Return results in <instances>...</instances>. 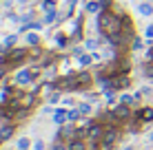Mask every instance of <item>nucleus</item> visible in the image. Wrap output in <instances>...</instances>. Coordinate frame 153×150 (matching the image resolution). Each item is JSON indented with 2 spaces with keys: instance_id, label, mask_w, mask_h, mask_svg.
<instances>
[{
  "instance_id": "nucleus-29",
  "label": "nucleus",
  "mask_w": 153,
  "mask_h": 150,
  "mask_svg": "<svg viewBox=\"0 0 153 150\" xmlns=\"http://www.w3.org/2000/svg\"><path fill=\"white\" fill-rule=\"evenodd\" d=\"M58 100H60V91H56V93H53V95H51V97H49V102H51V104H56V102H58Z\"/></svg>"
},
{
  "instance_id": "nucleus-34",
  "label": "nucleus",
  "mask_w": 153,
  "mask_h": 150,
  "mask_svg": "<svg viewBox=\"0 0 153 150\" xmlns=\"http://www.w3.org/2000/svg\"><path fill=\"white\" fill-rule=\"evenodd\" d=\"M124 150H131V148H124Z\"/></svg>"
},
{
  "instance_id": "nucleus-8",
  "label": "nucleus",
  "mask_w": 153,
  "mask_h": 150,
  "mask_svg": "<svg viewBox=\"0 0 153 150\" xmlns=\"http://www.w3.org/2000/svg\"><path fill=\"white\" fill-rule=\"evenodd\" d=\"M135 117H138L140 121H153V108H140V110L135 113Z\"/></svg>"
},
{
  "instance_id": "nucleus-15",
  "label": "nucleus",
  "mask_w": 153,
  "mask_h": 150,
  "mask_svg": "<svg viewBox=\"0 0 153 150\" xmlns=\"http://www.w3.org/2000/svg\"><path fill=\"white\" fill-rule=\"evenodd\" d=\"M29 146H31V141L27 137H20L18 139V150H29Z\"/></svg>"
},
{
  "instance_id": "nucleus-4",
  "label": "nucleus",
  "mask_w": 153,
  "mask_h": 150,
  "mask_svg": "<svg viewBox=\"0 0 153 150\" xmlns=\"http://www.w3.org/2000/svg\"><path fill=\"white\" fill-rule=\"evenodd\" d=\"M36 73H38V71H27V69H22L18 75H16V84H18V86H25V84H29V82L36 77Z\"/></svg>"
},
{
  "instance_id": "nucleus-5",
  "label": "nucleus",
  "mask_w": 153,
  "mask_h": 150,
  "mask_svg": "<svg viewBox=\"0 0 153 150\" xmlns=\"http://www.w3.org/2000/svg\"><path fill=\"white\" fill-rule=\"evenodd\" d=\"M129 86V75H113L111 77V91H122Z\"/></svg>"
},
{
  "instance_id": "nucleus-28",
  "label": "nucleus",
  "mask_w": 153,
  "mask_h": 150,
  "mask_svg": "<svg viewBox=\"0 0 153 150\" xmlns=\"http://www.w3.org/2000/svg\"><path fill=\"white\" fill-rule=\"evenodd\" d=\"M33 150H45V141H42V139H38V141L33 143Z\"/></svg>"
},
{
  "instance_id": "nucleus-6",
  "label": "nucleus",
  "mask_w": 153,
  "mask_h": 150,
  "mask_svg": "<svg viewBox=\"0 0 153 150\" xmlns=\"http://www.w3.org/2000/svg\"><path fill=\"white\" fill-rule=\"evenodd\" d=\"M113 115L118 117V119L124 121V119H129V117H131V110H129V106H126V104H122V102H120V104L113 108Z\"/></svg>"
},
{
  "instance_id": "nucleus-19",
  "label": "nucleus",
  "mask_w": 153,
  "mask_h": 150,
  "mask_svg": "<svg viewBox=\"0 0 153 150\" xmlns=\"http://www.w3.org/2000/svg\"><path fill=\"white\" fill-rule=\"evenodd\" d=\"M56 18H58V11H47V15H45V24H51Z\"/></svg>"
},
{
  "instance_id": "nucleus-17",
  "label": "nucleus",
  "mask_w": 153,
  "mask_h": 150,
  "mask_svg": "<svg viewBox=\"0 0 153 150\" xmlns=\"http://www.w3.org/2000/svg\"><path fill=\"white\" fill-rule=\"evenodd\" d=\"M120 102H122V104H126V106H133L138 100H135V95H122V100H120Z\"/></svg>"
},
{
  "instance_id": "nucleus-21",
  "label": "nucleus",
  "mask_w": 153,
  "mask_h": 150,
  "mask_svg": "<svg viewBox=\"0 0 153 150\" xmlns=\"http://www.w3.org/2000/svg\"><path fill=\"white\" fill-rule=\"evenodd\" d=\"M93 60H96L93 55H80V64H82V66H89Z\"/></svg>"
},
{
  "instance_id": "nucleus-2",
  "label": "nucleus",
  "mask_w": 153,
  "mask_h": 150,
  "mask_svg": "<svg viewBox=\"0 0 153 150\" xmlns=\"http://www.w3.org/2000/svg\"><path fill=\"white\" fill-rule=\"evenodd\" d=\"M87 137L91 139L93 143L102 141V137H104V128L100 126V124H96V121H93V124H89V126H87Z\"/></svg>"
},
{
  "instance_id": "nucleus-27",
  "label": "nucleus",
  "mask_w": 153,
  "mask_h": 150,
  "mask_svg": "<svg viewBox=\"0 0 153 150\" xmlns=\"http://www.w3.org/2000/svg\"><path fill=\"white\" fill-rule=\"evenodd\" d=\"M53 150H69V146H65V143H60V139L56 141V146H53Z\"/></svg>"
},
{
  "instance_id": "nucleus-11",
  "label": "nucleus",
  "mask_w": 153,
  "mask_h": 150,
  "mask_svg": "<svg viewBox=\"0 0 153 150\" xmlns=\"http://www.w3.org/2000/svg\"><path fill=\"white\" fill-rule=\"evenodd\" d=\"M11 135H13V126H2V128H0V141L9 139Z\"/></svg>"
},
{
  "instance_id": "nucleus-31",
  "label": "nucleus",
  "mask_w": 153,
  "mask_h": 150,
  "mask_svg": "<svg viewBox=\"0 0 153 150\" xmlns=\"http://www.w3.org/2000/svg\"><path fill=\"white\" fill-rule=\"evenodd\" d=\"M4 73H7V66H0V80L4 77Z\"/></svg>"
},
{
  "instance_id": "nucleus-10",
  "label": "nucleus",
  "mask_w": 153,
  "mask_h": 150,
  "mask_svg": "<svg viewBox=\"0 0 153 150\" xmlns=\"http://www.w3.org/2000/svg\"><path fill=\"white\" fill-rule=\"evenodd\" d=\"M138 13L146 15V18L153 15V4H151V2H140V4H138Z\"/></svg>"
},
{
  "instance_id": "nucleus-14",
  "label": "nucleus",
  "mask_w": 153,
  "mask_h": 150,
  "mask_svg": "<svg viewBox=\"0 0 153 150\" xmlns=\"http://www.w3.org/2000/svg\"><path fill=\"white\" fill-rule=\"evenodd\" d=\"M87 11L89 13H100V11H102V7H100V2H89L87 4Z\"/></svg>"
},
{
  "instance_id": "nucleus-3",
  "label": "nucleus",
  "mask_w": 153,
  "mask_h": 150,
  "mask_svg": "<svg viewBox=\"0 0 153 150\" xmlns=\"http://www.w3.org/2000/svg\"><path fill=\"white\" fill-rule=\"evenodd\" d=\"M115 141H118V130L113 126H109L104 130V137H102V150H111Z\"/></svg>"
},
{
  "instance_id": "nucleus-30",
  "label": "nucleus",
  "mask_w": 153,
  "mask_h": 150,
  "mask_svg": "<svg viewBox=\"0 0 153 150\" xmlns=\"http://www.w3.org/2000/svg\"><path fill=\"white\" fill-rule=\"evenodd\" d=\"M142 49V40H133V51H140Z\"/></svg>"
},
{
  "instance_id": "nucleus-20",
  "label": "nucleus",
  "mask_w": 153,
  "mask_h": 150,
  "mask_svg": "<svg viewBox=\"0 0 153 150\" xmlns=\"http://www.w3.org/2000/svg\"><path fill=\"white\" fill-rule=\"evenodd\" d=\"M40 7L45 9V11H56V9H53V2H51V0H42Z\"/></svg>"
},
{
  "instance_id": "nucleus-26",
  "label": "nucleus",
  "mask_w": 153,
  "mask_h": 150,
  "mask_svg": "<svg viewBox=\"0 0 153 150\" xmlns=\"http://www.w3.org/2000/svg\"><path fill=\"white\" fill-rule=\"evenodd\" d=\"M56 44H58V46H65V44H67V38H65V35H58V38H56Z\"/></svg>"
},
{
  "instance_id": "nucleus-7",
  "label": "nucleus",
  "mask_w": 153,
  "mask_h": 150,
  "mask_svg": "<svg viewBox=\"0 0 153 150\" xmlns=\"http://www.w3.org/2000/svg\"><path fill=\"white\" fill-rule=\"evenodd\" d=\"M27 53H29V49H13V51H9V62H11V64L22 62L25 58H27Z\"/></svg>"
},
{
  "instance_id": "nucleus-25",
  "label": "nucleus",
  "mask_w": 153,
  "mask_h": 150,
  "mask_svg": "<svg viewBox=\"0 0 153 150\" xmlns=\"http://www.w3.org/2000/svg\"><path fill=\"white\" fill-rule=\"evenodd\" d=\"M16 44V35H9V38H4V46H13Z\"/></svg>"
},
{
  "instance_id": "nucleus-13",
  "label": "nucleus",
  "mask_w": 153,
  "mask_h": 150,
  "mask_svg": "<svg viewBox=\"0 0 153 150\" xmlns=\"http://www.w3.org/2000/svg\"><path fill=\"white\" fill-rule=\"evenodd\" d=\"M38 42H40L38 33H27V44L29 46H38Z\"/></svg>"
},
{
  "instance_id": "nucleus-9",
  "label": "nucleus",
  "mask_w": 153,
  "mask_h": 150,
  "mask_svg": "<svg viewBox=\"0 0 153 150\" xmlns=\"http://www.w3.org/2000/svg\"><path fill=\"white\" fill-rule=\"evenodd\" d=\"M53 121L62 126L65 121H69V113H67V110H62V108H60V110H56V113H53Z\"/></svg>"
},
{
  "instance_id": "nucleus-18",
  "label": "nucleus",
  "mask_w": 153,
  "mask_h": 150,
  "mask_svg": "<svg viewBox=\"0 0 153 150\" xmlns=\"http://www.w3.org/2000/svg\"><path fill=\"white\" fill-rule=\"evenodd\" d=\"M78 108H80L82 115H89V113H91V104H87V102H80V104H78Z\"/></svg>"
},
{
  "instance_id": "nucleus-22",
  "label": "nucleus",
  "mask_w": 153,
  "mask_h": 150,
  "mask_svg": "<svg viewBox=\"0 0 153 150\" xmlns=\"http://www.w3.org/2000/svg\"><path fill=\"white\" fill-rule=\"evenodd\" d=\"M4 64H9V51H2V53H0V66H4Z\"/></svg>"
},
{
  "instance_id": "nucleus-12",
  "label": "nucleus",
  "mask_w": 153,
  "mask_h": 150,
  "mask_svg": "<svg viewBox=\"0 0 153 150\" xmlns=\"http://www.w3.org/2000/svg\"><path fill=\"white\" fill-rule=\"evenodd\" d=\"M69 150H87V146H84V141L82 139H71V143H69Z\"/></svg>"
},
{
  "instance_id": "nucleus-35",
  "label": "nucleus",
  "mask_w": 153,
  "mask_h": 150,
  "mask_svg": "<svg viewBox=\"0 0 153 150\" xmlns=\"http://www.w3.org/2000/svg\"><path fill=\"white\" fill-rule=\"evenodd\" d=\"M0 128H2V126H0Z\"/></svg>"
},
{
  "instance_id": "nucleus-24",
  "label": "nucleus",
  "mask_w": 153,
  "mask_h": 150,
  "mask_svg": "<svg viewBox=\"0 0 153 150\" xmlns=\"http://www.w3.org/2000/svg\"><path fill=\"white\" fill-rule=\"evenodd\" d=\"M144 35H146V40H153V24H149L144 29Z\"/></svg>"
},
{
  "instance_id": "nucleus-33",
  "label": "nucleus",
  "mask_w": 153,
  "mask_h": 150,
  "mask_svg": "<svg viewBox=\"0 0 153 150\" xmlns=\"http://www.w3.org/2000/svg\"><path fill=\"white\" fill-rule=\"evenodd\" d=\"M149 2H151V4H153V0H149Z\"/></svg>"
},
{
  "instance_id": "nucleus-1",
  "label": "nucleus",
  "mask_w": 153,
  "mask_h": 150,
  "mask_svg": "<svg viewBox=\"0 0 153 150\" xmlns=\"http://www.w3.org/2000/svg\"><path fill=\"white\" fill-rule=\"evenodd\" d=\"M120 24H122V15H115L111 11H107V9L98 13V27H100V31H102L107 38L120 33Z\"/></svg>"
},
{
  "instance_id": "nucleus-32",
  "label": "nucleus",
  "mask_w": 153,
  "mask_h": 150,
  "mask_svg": "<svg viewBox=\"0 0 153 150\" xmlns=\"http://www.w3.org/2000/svg\"><path fill=\"white\" fill-rule=\"evenodd\" d=\"M11 2H13V0H2V4H4V7H11Z\"/></svg>"
},
{
  "instance_id": "nucleus-16",
  "label": "nucleus",
  "mask_w": 153,
  "mask_h": 150,
  "mask_svg": "<svg viewBox=\"0 0 153 150\" xmlns=\"http://www.w3.org/2000/svg\"><path fill=\"white\" fill-rule=\"evenodd\" d=\"M80 115H82L80 108H71V110H69V121H78V119H80Z\"/></svg>"
},
{
  "instance_id": "nucleus-23",
  "label": "nucleus",
  "mask_w": 153,
  "mask_h": 150,
  "mask_svg": "<svg viewBox=\"0 0 153 150\" xmlns=\"http://www.w3.org/2000/svg\"><path fill=\"white\" fill-rule=\"evenodd\" d=\"M96 46H98V42H96V40H87V42H84V49H89V51H93Z\"/></svg>"
}]
</instances>
